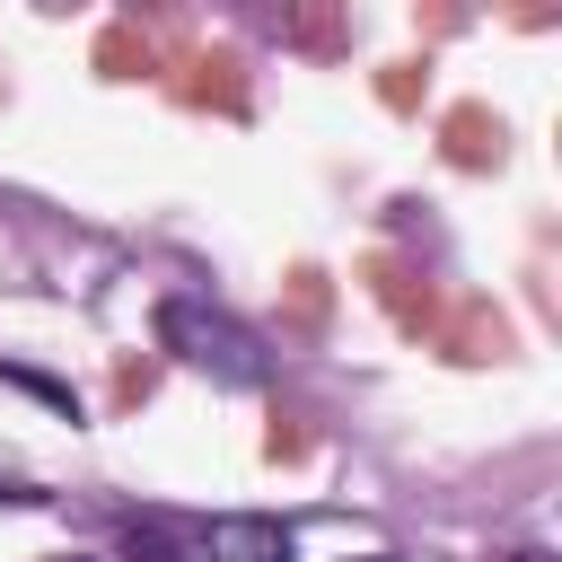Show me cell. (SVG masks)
Listing matches in <instances>:
<instances>
[{
  "label": "cell",
  "mask_w": 562,
  "mask_h": 562,
  "mask_svg": "<svg viewBox=\"0 0 562 562\" xmlns=\"http://www.w3.org/2000/svg\"><path fill=\"white\" fill-rule=\"evenodd\" d=\"M158 342L184 360V369H202V378H220V386H255L263 378V351H255V334L237 325V316H220V307H202V299H158Z\"/></svg>",
  "instance_id": "6da1fadb"
},
{
  "label": "cell",
  "mask_w": 562,
  "mask_h": 562,
  "mask_svg": "<svg viewBox=\"0 0 562 562\" xmlns=\"http://www.w3.org/2000/svg\"><path fill=\"white\" fill-rule=\"evenodd\" d=\"M211 562H299V536L281 518L237 509V518H211Z\"/></svg>",
  "instance_id": "7a4b0ae2"
},
{
  "label": "cell",
  "mask_w": 562,
  "mask_h": 562,
  "mask_svg": "<svg viewBox=\"0 0 562 562\" xmlns=\"http://www.w3.org/2000/svg\"><path fill=\"white\" fill-rule=\"evenodd\" d=\"M132 562H184V553H176L167 536H149V527H140V536H132Z\"/></svg>",
  "instance_id": "3957f363"
},
{
  "label": "cell",
  "mask_w": 562,
  "mask_h": 562,
  "mask_svg": "<svg viewBox=\"0 0 562 562\" xmlns=\"http://www.w3.org/2000/svg\"><path fill=\"white\" fill-rule=\"evenodd\" d=\"M0 501H44V492H26V483H0Z\"/></svg>",
  "instance_id": "277c9868"
},
{
  "label": "cell",
  "mask_w": 562,
  "mask_h": 562,
  "mask_svg": "<svg viewBox=\"0 0 562 562\" xmlns=\"http://www.w3.org/2000/svg\"><path fill=\"white\" fill-rule=\"evenodd\" d=\"M360 562H395V553H360Z\"/></svg>",
  "instance_id": "5b68a950"
},
{
  "label": "cell",
  "mask_w": 562,
  "mask_h": 562,
  "mask_svg": "<svg viewBox=\"0 0 562 562\" xmlns=\"http://www.w3.org/2000/svg\"><path fill=\"white\" fill-rule=\"evenodd\" d=\"M61 562H79V553H61Z\"/></svg>",
  "instance_id": "8992f818"
}]
</instances>
